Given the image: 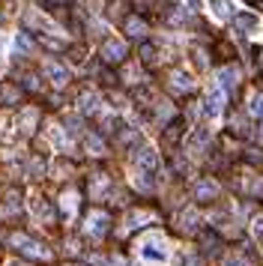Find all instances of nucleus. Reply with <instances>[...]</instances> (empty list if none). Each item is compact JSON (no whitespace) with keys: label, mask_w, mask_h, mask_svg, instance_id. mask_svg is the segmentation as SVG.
Instances as JSON below:
<instances>
[{"label":"nucleus","mask_w":263,"mask_h":266,"mask_svg":"<svg viewBox=\"0 0 263 266\" xmlns=\"http://www.w3.org/2000/svg\"><path fill=\"white\" fill-rule=\"evenodd\" d=\"M212 6H215V12H218L221 18H231V6L224 3V0H212Z\"/></svg>","instance_id":"nucleus-8"},{"label":"nucleus","mask_w":263,"mask_h":266,"mask_svg":"<svg viewBox=\"0 0 263 266\" xmlns=\"http://www.w3.org/2000/svg\"><path fill=\"white\" fill-rule=\"evenodd\" d=\"M195 198H198V201H209V198H215V185H212V182H201V185L195 188Z\"/></svg>","instance_id":"nucleus-3"},{"label":"nucleus","mask_w":263,"mask_h":266,"mask_svg":"<svg viewBox=\"0 0 263 266\" xmlns=\"http://www.w3.org/2000/svg\"><path fill=\"white\" fill-rule=\"evenodd\" d=\"M102 57H105L108 63H120V60L126 57V45H123L120 39H108V42L102 45Z\"/></svg>","instance_id":"nucleus-1"},{"label":"nucleus","mask_w":263,"mask_h":266,"mask_svg":"<svg viewBox=\"0 0 263 266\" xmlns=\"http://www.w3.org/2000/svg\"><path fill=\"white\" fill-rule=\"evenodd\" d=\"M129 36H144V21L129 18Z\"/></svg>","instance_id":"nucleus-7"},{"label":"nucleus","mask_w":263,"mask_h":266,"mask_svg":"<svg viewBox=\"0 0 263 266\" xmlns=\"http://www.w3.org/2000/svg\"><path fill=\"white\" fill-rule=\"evenodd\" d=\"M138 162H141L144 168H149V171H153V168L159 165V159H156V153H153V149H141V156H138Z\"/></svg>","instance_id":"nucleus-4"},{"label":"nucleus","mask_w":263,"mask_h":266,"mask_svg":"<svg viewBox=\"0 0 263 266\" xmlns=\"http://www.w3.org/2000/svg\"><path fill=\"white\" fill-rule=\"evenodd\" d=\"M251 114L263 117V93H260V96H254V102H251Z\"/></svg>","instance_id":"nucleus-9"},{"label":"nucleus","mask_w":263,"mask_h":266,"mask_svg":"<svg viewBox=\"0 0 263 266\" xmlns=\"http://www.w3.org/2000/svg\"><path fill=\"white\" fill-rule=\"evenodd\" d=\"M221 105H224V93H221V90H212L209 99H206V114H209V117L221 114Z\"/></svg>","instance_id":"nucleus-2"},{"label":"nucleus","mask_w":263,"mask_h":266,"mask_svg":"<svg viewBox=\"0 0 263 266\" xmlns=\"http://www.w3.org/2000/svg\"><path fill=\"white\" fill-rule=\"evenodd\" d=\"M144 257H156V260H162L165 251H162L159 245H149V242H146V245H144Z\"/></svg>","instance_id":"nucleus-6"},{"label":"nucleus","mask_w":263,"mask_h":266,"mask_svg":"<svg viewBox=\"0 0 263 266\" xmlns=\"http://www.w3.org/2000/svg\"><path fill=\"white\" fill-rule=\"evenodd\" d=\"M236 24H239V27H242V30H248V27H254V24H257V21H254V18H251V15H239V18H236Z\"/></svg>","instance_id":"nucleus-10"},{"label":"nucleus","mask_w":263,"mask_h":266,"mask_svg":"<svg viewBox=\"0 0 263 266\" xmlns=\"http://www.w3.org/2000/svg\"><path fill=\"white\" fill-rule=\"evenodd\" d=\"M260 63H263V60H260Z\"/></svg>","instance_id":"nucleus-12"},{"label":"nucleus","mask_w":263,"mask_h":266,"mask_svg":"<svg viewBox=\"0 0 263 266\" xmlns=\"http://www.w3.org/2000/svg\"><path fill=\"white\" fill-rule=\"evenodd\" d=\"M248 3H257V0H248Z\"/></svg>","instance_id":"nucleus-11"},{"label":"nucleus","mask_w":263,"mask_h":266,"mask_svg":"<svg viewBox=\"0 0 263 266\" xmlns=\"http://www.w3.org/2000/svg\"><path fill=\"white\" fill-rule=\"evenodd\" d=\"M221 84H224V87H234V84H236V69H224V72H221Z\"/></svg>","instance_id":"nucleus-5"}]
</instances>
